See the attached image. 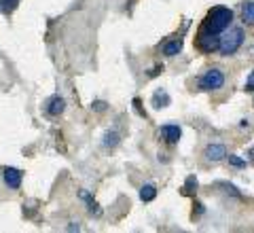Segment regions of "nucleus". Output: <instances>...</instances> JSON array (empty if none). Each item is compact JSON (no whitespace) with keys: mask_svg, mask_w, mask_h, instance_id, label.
Masks as SVG:
<instances>
[{"mask_svg":"<svg viewBox=\"0 0 254 233\" xmlns=\"http://www.w3.org/2000/svg\"><path fill=\"white\" fill-rule=\"evenodd\" d=\"M231 23H233V11L229 6H214L205 15L201 28L212 32V34H222L227 28H231Z\"/></svg>","mask_w":254,"mask_h":233,"instance_id":"1","label":"nucleus"},{"mask_svg":"<svg viewBox=\"0 0 254 233\" xmlns=\"http://www.w3.org/2000/svg\"><path fill=\"white\" fill-rule=\"evenodd\" d=\"M244 38H246L244 28H240V26L227 28V30H225V36L220 38V47H218L220 55H225V58H229V55H235L237 51L242 49Z\"/></svg>","mask_w":254,"mask_h":233,"instance_id":"2","label":"nucleus"},{"mask_svg":"<svg viewBox=\"0 0 254 233\" xmlns=\"http://www.w3.org/2000/svg\"><path fill=\"white\" fill-rule=\"evenodd\" d=\"M222 85H225V75H222L220 68L205 70L203 75L197 78V87H199L201 91H216V89H220Z\"/></svg>","mask_w":254,"mask_h":233,"instance_id":"3","label":"nucleus"},{"mask_svg":"<svg viewBox=\"0 0 254 233\" xmlns=\"http://www.w3.org/2000/svg\"><path fill=\"white\" fill-rule=\"evenodd\" d=\"M195 47L201 53H214V51H218V47H220V38H218V34H212V32L199 28V32H197V36H195Z\"/></svg>","mask_w":254,"mask_h":233,"instance_id":"4","label":"nucleus"},{"mask_svg":"<svg viewBox=\"0 0 254 233\" xmlns=\"http://www.w3.org/2000/svg\"><path fill=\"white\" fill-rule=\"evenodd\" d=\"M229 155H227V147L225 144H218V142H214V144H208V147L203 149V159L208 163H220V161H225Z\"/></svg>","mask_w":254,"mask_h":233,"instance_id":"5","label":"nucleus"},{"mask_svg":"<svg viewBox=\"0 0 254 233\" xmlns=\"http://www.w3.org/2000/svg\"><path fill=\"white\" fill-rule=\"evenodd\" d=\"M2 180L9 189L17 191L21 187V182H23V172L17 170V167H2Z\"/></svg>","mask_w":254,"mask_h":233,"instance_id":"6","label":"nucleus"},{"mask_svg":"<svg viewBox=\"0 0 254 233\" xmlns=\"http://www.w3.org/2000/svg\"><path fill=\"white\" fill-rule=\"evenodd\" d=\"M64 110H66V100H64L62 95H51V98L45 102V112L49 117H60V115H64Z\"/></svg>","mask_w":254,"mask_h":233,"instance_id":"7","label":"nucleus"},{"mask_svg":"<svg viewBox=\"0 0 254 233\" xmlns=\"http://www.w3.org/2000/svg\"><path fill=\"white\" fill-rule=\"evenodd\" d=\"M159 134L163 136V140L168 142V144H176V142L180 140V136H182V130H180V125L170 123V125H163Z\"/></svg>","mask_w":254,"mask_h":233,"instance_id":"8","label":"nucleus"},{"mask_svg":"<svg viewBox=\"0 0 254 233\" xmlns=\"http://www.w3.org/2000/svg\"><path fill=\"white\" fill-rule=\"evenodd\" d=\"M163 55L165 58H176V55L182 51V38H172V41L163 43Z\"/></svg>","mask_w":254,"mask_h":233,"instance_id":"9","label":"nucleus"},{"mask_svg":"<svg viewBox=\"0 0 254 233\" xmlns=\"http://www.w3.org/2000/svg\"><path fill=\"white\" fill-rule=\"evenodd\" d=\"M170 102H172V98L165 89H157L153 93V106L155 108H165V106H170Z\"/></svg>","mask_w":254,"mask_h":233,"instance_id":"10","label":"nucleus"},{"mask_svg":"<svg viewBox=\"0 0 254 233\" xmlns=\"http://www.w3.org/2000/svg\"><path fill=\"white\" fill-rule=\"evenodd\" d=\"M81 199L87 204V212H89L91 216H102V210H100V206L95 204V199L89 195L87 191H81Z\"/></svg>","mask_w":254,"mask_h":233,"instance_id":"11","label":"nucleus"},{"mask_svg":"<svg viewBox=\"0 0 254 233\" xmlns=\"http://www.w3.org/2000/svg\"><path fill=\"white\" fill-rule=\"evenodd\" d=\"M242 19L246 26H254V0H248V2L242 4Z\"/></svg>","mask_w":254,"mask_h":233,"instance_id":"12","label":"nucleus"},{"mask_svg":"<svg viewBox=\"0 0 254 233\" xmlns=\"http://www.w3.org/2000/svg\"><path fill=\"white\" fill-rule=\"evenodd\" d=\"M157 197V187L155 184H144V187H140V199L142 202H153V199Z\"/></svg>","mask_w":254,"mask_h":233,"instance_id":"13","label":"nucleus"},{"mask_svg":"<svg viewBox=\"0 0 254 233\" xmlns=\"http://www.w3.org/2000/svg\"><path fill=\"white\" fill-rule=\"evenodd\" d=\"M195 191H197V178H195V176H189L187 182L182 184L180 193H182V195H195Z\"/></svg>","mask_w":254,"mask_h":233,"instance_id":"14","label":"nucleus"},{"mask_svg":"<svg viewBox=\"0 0 254 233\" xmlns=\"http://www.w3.org/2000/svg\"><path fill=\"white\" fill-rule=\"evenodd\" d=\"M119 142H121V136H119L117 132H106L104 134V147L106 149H115Z\"/></svg>","mask_w":254,"mask_h":233,"instance_id":"15","label":"nucleus"},{"mask_svg":"<svg viewBox=\"0 0 254 233\" xmlns=\"http://www.w3.org/2000/svg\"><path fill=\"white\" fill-rule=\"evenodd\" d=\"M19 2L21 0H0V11L2 13H13L15 9H17Z\"/></svg>","mask_w":254,"mask_h":233,"instance_id":"16","label":"nucleus"},{"mask_svg":"<svg viewBox=\"0 0 254 233\" xmlns=\"http://www.w3.org/2000/svg\"><path fill=\"white\" fill-rule=\"evenodd\" d=\"M216 187H220V189H225V193H229V195H233V197H237V199H242V193L237 191L233 184H229V182H218Z\"/></svg>","mask_w":254,"mask_h":233,"instance_id":"17","label":"nucleus"},{"mask_svg":"<svg viewBox=\"0 0 254 233\" xmlns=\"http://www.w3.org/2000/svg\"><path fill=\"white\" fill-rule=\"evenodd\" d=\"M229 163H231L233 167H246V159L237 157V155H229Z\"/></svg>","mask_w":254,"mask_h":233,"instance_id":"18","label":"nucleus"},{"mask_svg":"<svg viewBox=\"0 0 254 233\" xmlns=\"http://www.w3.org/2000/svg\"><path fill=\"white\" fill-rule=\"evenodd\" d=\"M248 93H254V72H250V77L246 78V87H244Z\"/></svg>","mask_w":254,"mask_h":233,"instance_id":"19","label":"nucleus"},{"mask_svg":"<svg viewBox=\"0 0 254 233\" xmlns=\"http://www.w3.org/2000/svg\"><path fill=\"white\" fill-rule=\"evenodd\" d=\"M195 208H197V210H193V219H199V216L205 212V206L201 202H195Z\"/></svg>","mask_w":254,"mask_h":233,"instance_id":"20","label":"nucleus"},{"mask_svg":"<svg viewBox=\"0 0 254 233\" xmlns=\"http://www.w3.org/2000/svg\"><path fill=\"white\" fill-rule=\"evenodd\" d=\"M91 108H93L95 112H104V110H106V102H102V100H95V102L91 104Z\"/></svg>","mask_w":254,"mask_h":233,"instance_id":"21","label":"nucleus"},{"mask_svg":"<svg viewBox=\"0 0 254 233\" xmlns=\"http://www.w3.org/2000/svg\"><path fill=\"white\" fill-rule=\"evenodd\" d=\"M133 106H136V112L140 117H146V112L142 110V102H140V98H133Z\"/></svg>","mask_w":254,"mask_h":233,"instance_id":"22","label":"nucleus"},{"mask_svg":"<svg viewBox=\"0 0 254 233\" xmlns=\"http://www.w3.org/2000/svg\"><path fill=\"white\" fill-rule=\"evenodd\" d=\"M159 72H163V66H157V68H153V72H148V77H157Z\"/></svg>","mask_w":254,"mask_h":233,"instance_id":"23","label":"nucleus"},{"mask_svg":"<svg viewBox=\"0 0 254 233\" xmlns=\"http://www.w3.org/2000/svg\"><path fill=\"white\" fill-rule=\"evenodd\" d=\"M68 231H81V227H78V223H70V227H66Z\"/></svg>","mask_w":254,"mask_h":233,"instance_id":"24","label":"nucleus"},{"mask_svg":"<svg viewBox=\"0 0 254 233\" xmlns=\"http://www.w3.org/2000/svg\"><path fill=\"white\" fill-rule=\"evenodd\" d=\"M248 157H250V161L254 163V147H250V151H248Z\"/></svg>","mask_w":254,"mask_h":233,"instance_id":"25","label":"nucleus"}]
</instances>
